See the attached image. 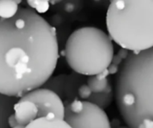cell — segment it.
Segmentation results:
<instances>
[{
    "mask_svg": "<svg viewBox=\"0 0 153 128\" xmlns=\"http://www.w3.org/2000/svg\"><path fill=\"white\" fill-rule=\"evenodd\" d=\"M78 94L82 100L92 102L102 109L111 103L113 97L111 86L106 78H102V75L91 78L86 86L80 87Z\"/></svg>",
    "mask_w": 153,
    "mask_h": 128,
    "instance_id": "7",
    "label": "cell"
},
{
    "mask_svg": "<svg viewBox=\"0 0 153 128\" xmlns=\"http://www.w3.org/2000/svg\"><path fill=\"white\" fill-rule=\"evenodd\" d=\"M80 75H58L50 78L48 82L42 86L56 93L65 103L75 100V94L79 93L82 86Z\"/></svg>",
    "mask_w": 153,
    "mask_h": 128,
    "instance_id": "8",
    "label": "cell"
},
{
    "mask_svg": "<svg viewBox=\"0 0 153 128\" xmlns=\"http://www.w3.org/2000/svg\"><path fill=\"white\" fill-rule=\"evenodd\" d=\"M18 98L0 94V128H13L10 119L13 115V108Z\"/></svg>",
    "mask_w": 153,
    "mask_h": 128,
    "instance_id": "10",
    "label": "cell"
},
{
    "mask_svg": "<svg viewBox=\"0 0 153 128\" xmlns=\"http://www.w3.org/2000/svg\"><path fill=\"white\" fill-rule=\"evenodd\" d=\"M118 111L128 128H153V48L130 53L116 79Z\"/></svg>",
    "mask_w": 153,
    "mask_h": 128,
    "instance_id": "2",
    "label": "cell"
},
{
    "mask_svg": "<svg viewBox=\"0 0 153 128\" xmlns=\"http://www.w3.org/2000/svg\"><path fill=\"white\" fill-rule=\"evenodd\" d=\"M19 99L35 103L39 111L38 118L56 117L64 119L65 102L56 93L48 88H37L27 93Z\"/></svg>",
    "mask_w": 153,
    "mask_h": 128,
    "instance_id": "6",
    "label": "cell"
},
{
    "mask_svg": "<svg viewBox=\"0 0 153 128\" xmlns=\"http://www.w3.org/2000/svg\"><path fill=\"white\" fill-rule=\"evenodd\" d=\"M59 48L55 29L31 7L0 17V94L21 98L42 87L56 68Z\"/></svg>",
    "mask_w": 153,
    "mask_h": 128,
    "instance_id": "1",
    "label": "cell"
},
{
    "mask_svg": "<svg viewBox=\"0 0 153 128\" xmlns=\"http://www.w3.org/2000/svg\"><path fill=\"white\" fill-rule=\"evenodd\" d=\"M38 108L35 103L18 99L13 108V118L16 125L25 127L38 118Z\"/></svg>",
    "mask_w": 153,
    "mask_h": 128,
    "instance_id": "9",
    "label": "cell"
},
{
    "mask_svg": "<svg viewBox=\"0 0 153 128\" xmlns=\"http://www.w3.org/2000/svg\"><path fill=\"white\" fill-rule=\"evenodd\" d=\"M19 2L0 0V17L4 19L13 17L19 10Z\"/></svg>",
    "mask_w": 153,
    "mask_h": 128,
    "instance_id": "12",
    "label": "cell"
},
{
    "mask_svg": "<svg viewBox=\"0 0 153 128\" xmlns=\"http://www.w3.org/2000/svg\"><path fill=\"white\" fill-rule=\"evenodd\" d=\"M115 55L113 41L108 33L96 27L75 29L66 40L65 57L74 73L85 77L103 75Z\"/></svg>",
    "mask_w": 153,
    "mask_h": 128,
    "instance_id": "4",
    "label": "cell"
},
{
    "mask_svg": "<svg viewBox=\"0 0 153 128\" xmlns=\"http://www.w3.org/2000/svg\"><path fill=\"white\" fill-rule=\"evenodd\" d=\"M23 127H22V126H18V125H17L16 127H14L13 128H23Z\"/></svg>",
    "mask_w": 153,
    "mask_h": 128,
    "instance_id": "13",
    "label": "cell"
},
{
    "mask_svg": "<svg viewBox=\"0 0 153 128\" xmlns=\"http://www.w3.org/2000/svg\"><path fill=\"white\" fill-rule=\"evenodd\" d=\"M106 26L111 40L131 53L153 48V0H114Z\"/></svg>",
    "mask_w": 153,
    "mask_h": 128,
    "instance_id": "3",
    "label": "cell"
},
{
    "mask_svg": "<svg viewBox=\"0 0 153 128\" xmlns=\"http://www.w3.org/2000/svg\"><path fill=\"white\" fill-rule=\"evenodd\" d=\"M23 128H72L64 119L56 117L38 118Z\"/></svg>",
    "mask_w": 153,
    "mask_h": 128,
    "instance_id": "11",
    "label": "cell"
},
{
    "mask_svg": "<svg viewBox=\"0 0 153 128\" xmlns=\"http://www.w3.org/2000/svg\"><path fill=\"white\" fill-rule=\"evenodd\" d=\"M65 106L64 120L72 128H111L105 110L92 102L75 99Z\"/></svg>",
    "mask_w": 153,
    "mask_h": 128,
    "instance_id": "5",
    "label": "cell"
}]
</instances>
